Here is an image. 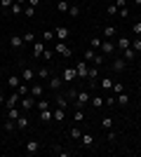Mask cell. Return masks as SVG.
Returning <instances> with one entry per match:
<instances>
[{
	"instance_id": "6da1fadb",
	"label": "cell",
	"mask_w": 141,
	"mask_h": 157,
	"mask_svg": "<svg viewBox=\"0 0 141 157\" xmlns=\"http://www.w3.org/2000/svg\"><path fill=\"white\" fill-rule=\"evenodd\" d=\"M82 59L87 61V63H94V66H101L104 61H106V59H104V52L99 54V49H92V47L85 52V56H82Z\"/></svg>"
},
{
	"instance_id": "7a4b0ae2",
	"label": "cell",
	"mask_w": 141,
	"mask_h": 157,
	"mask_svg": "<svg viewBox=\"0 0 141 157\" xmlns=\"http://www.w3.org/2000/svg\"><path fill=\"white\" fill-rule=\"evenodd\" d=\"M47 87H49L52 92H59L61 87H64V78H59V75H49V80H47Z\"/></svg>"
},
{
	"instance_id": "3957f363",
	"label": "cell",
	"mask_w": 141,
	"mask_h": 157,
	"mask_svg": "<svg viewBox=\"0 0 141 157\" xmlns=\"http://www.w3.org/2000/svg\"><path fill=\"white\" fill-rule=\"evenodd\" d=\"M87 103H89V92H78V96H75L73 105H75V108H85Z\"/></svg>"
},
{
	"instance_id": "277c9868",
	"label": "cell",
	"mask_w": 141,
	"mask_h": 157,
	"mask_svg": "<svg viewBox=\"0 0 141 157\" xmlns=\"http://www.w3.org/2000/svg\"><path fill=\"white\" fill-rule=\"evenodd\" d=\"M61 78H64V82H68V85H71V82L78 78V71H75V66H68V68H64Z\"/></svg>"
},
{
	"instance_id": "5b68a950",
	"label": "cell",
	"mask_w": 141,
	"mask_h": 157,
	"mask_svg": "<svg viewBox=\"0 0 141 157\" xmlns=\"http://www.w3.org/2000/svg\"><path fill=\"white\" fill-rule=\"evenodd\" d=\"M19 103H21V110H24V113H28L31 108H35V98L31 96V94H26V96H21V101H19Z\"/></svg>"
},
{
	"instance_id": "8992f818",
	"label": "cell",
	"mask_w": 141,
	"mask_h": 157,
	"mask_svg": "<svg viewBox=\"0 0 141 157\" xmlns=\"http://www.w3.org/2000/svg\"><path fill=\"white\" fill-rule=\"evenodd\" d=\"M101 52L108 54V56H113V54L118 52V47H115V42H111V40H101Z\"/></svg>"
},
{
	"instance_id": "52a82bcc",
	"label": "cell",
	"mask_w": 141,
	"mask_h": 157,
	"mask_svg": "<svg viewBox=\"0 0 141 157\" xmlns=\"http://www.w3.org/2000/svg\"><path fill=\"white\" fill-rule=\"evenodd\" d=\"M54 52L57 54H61V56H73V49H71V47L66 45V42H57V47H54Z\"/></svg>"
},
{
	"instance_id": "ba28073f",
	"label": "cell",
	"mask_w": 141,
	"mask_h": 157,
	"mask_svg": "<svg viewBox=\"0 0 141 157\" xmlns=\"http://www.w3.org/2000/svg\"><path fill=\"white\" fill-rule=\"evenodd\" d=\"M75 71H78V78L87 80V73H89V66H87V61H85V59H82V61H78V66H75Z\"/></svg>"
},
{
	"instance_id": "9c48e42d",
	"label": "cell",
	"mask_w": 141,
	"mask_h": 157,
	"mask_svg": "<svg viewBox=\"0 0 141 157\" xmlns=\"http://www.w3.org/2000/svg\"><path fill=\"white\" fill-rule=\"evenodd\" d=\"M125 66H127V61L122 59V56H118V59H113V63H111V71H113V73H122V71H125Z\"/></svg>"
},
{
	"instance_id": "30bf717a",
	"label": "cell",
	"mask_w": 141,
	"mask_h": 157,
	"mask_svg": "<svg viewBox=\"0 0 141 157\" xmlns=\"http://www.w3.org/2000/svg\"><path fill=\"white\" fill-rule=\"evenodd\" d=\"M28 94H31V96H33V98H40L42 94H45V87L35 82V85H31V87H28Z\"/></svg>"
},
{
	"instance_id": "8fae6325",
	"label": "cell",
	"mask_w": 141,
	"mask_h": 157,
	"mask_svg": "<svg viewBox=\"0 0 141 157\" xmlns=\"http://www.w3.org/2000/svg\"><path fill=\"white\" fill-rule=\"evenodd\" d=\"M19 101H21V94H19V92H17V94H10V96L5 98V105H7V108H14Z\"/></svg>"
},
{
	"instance_id": "7c38bea8",
	"label": "cell",
	"mask_w": 141,
	"mask_h": 157,
	"mask_svg": "<svg viewBox=\"0 0 141 157\" xmlns=\"http://www.w3.org/2000/svg\"><path fill=\"white\" fill-rule=\"evenodd\" d=\"M28 127V115L26 113H21L19 117H17V131H24Z\"/></svg>"
},
{
	"instance_id": "4fadbf2b",
	"label": "cell",
	"mask_w": 141,
	"mask_h": 157,
	"mask_svg": "<svg viewBox=\"0 0 141 157\" xmlns=\"http://www.w3.org/2000/svg\"><path fill=\"white\" fill-rule=\"evenodd\" d=\"M129 45H132V38H118V40H115V47H118L120 52H125Z\"/></svg>"
},
{
	"instance_id": "5bb4252c",
	"label": "cell",
	"mask_w": 141,
	"mask_h": 157,
	"mask_svg": "<svg viewBox=\"0 0 141 157\" xmlns=\"http://www.w3.org/2000/svg\"><path fill=\"white\" fill-rule=\"evenodd\" d=\"M33 78H35V73L31 71V68H24V71H21V82H28V85H31Z\"/></svg>"
},
{
	"instance_id": "9a60e30c",
	"label": "cell",
	"mask_w": 141,
	"mask_h": 157,
	"mask_svg": "<svg viewBox=\"0 0 141 157\" xmlns=\"http://www.w3.org/2000/svg\"><path fill=\"white\" fill-rule=\"evenodd\" d=\"M38 150H40V143H38V141H26V152L28 155H35Z\"/></svg>"
},
{
	"instance_id": "2e32d148",
	"label": "cell",
	"mask_w": 141,
	"mask_h": 157,
	"mask_svg": "<svg viewBox=\"0 0 141 157\" xmlns=\"http://www.w3.org/2000/svg\"><path fill=\"white\" fill-rule=\"evenodd\" d=\"M52 117H54V122H64L66 120V108H57L52 113Z\"/></svg>"
},
{
	"instance_id": "e0dca14e",
	"label": "cell",
	"mask_w": 141,
	"mask_h": 157,
	"mask_svg": "<svg viewBox=\"0 0 141 157\" xmlns=\"http://www.w3.org/2000/svg\"><path fill=\"white\" fill-rule=\"evenodd\" d=\"M80 136H82V129H80V127H71V129H68V138L80 141Z\"/></svg>"
},
{
	"instance_id": "ac0fdd59",
	"label": "cell",
	"mask_w": 141,
	"mask_h": 157,
	"mask_svg": "<svg viewBox=\"0 0 141 157\" xmlns=\"http://www.w3.org/2000/svg\"><path fill=\"white\" fill-rule=\"evenodd\" d=\"M10 45H12V49H21L26 42H24V38H17V35H12V38H10Z\"/></svg>"
},
{
	"instance_id": "d6986e66",
	"label": "cell",
	"mask_w": 141,
	"mask_h": 157,
	"mask_svg": "<svg viewBox=\"0 0 141 157\" xmlns=\"http://www.w3.org/2000/svg\"><path fill=\"white\" fill-rule=\"evenodd\" d=\"M52 110H49V108H47V110H40V122L42 124H49V122H52Z\"/></svg>"
},
{
	"instance_id": "ffe728a7",
	"label": "cell",
	"mask_w": 141,
	"mask_h": 157,
	"mask_svg": "<svg viewBox=\"0 0 141 157\" xmlns=\"http://www.w3.org/2000/svg\"><path fill=\"white\" fill-rule=\"evenodd\" d=\"M54 35H57V38H59L61 42H64V40L68 38V28H66V26H57V31H54Z\"/></svg>"
},
{
	"instance_id": "44dd1931",
	"label": "cell",
	"mask_w": 141,
	"mask_h": 157,
	"mask_svg": "<svg viewBox=\"0 0 141 157\" xmlns=\"http://www.w3.org/2000/svg\"><path fill=\"white\" fill-rule=\"evenodd\" d=\"M113 82H115L113 78H104V80L99 82V85H101V89H106V92H111V89H113Z\"/></svg>"
},
{
	"instance_id": "7402d4cb",
	"label": "cell",
	"mask_w": 141,
	"mask_h": 157,
	"mask_svg": "<svg viewBox=\"0 0 141 157\" xmlns=\"http://www.w3.org/2000/svg\"><path fill=\"white\" fill-rule=\"evenodd\" d=\"M122 59H125V61H134L136 59V52L132 49V47H127V49L122 52Z\"/></svg>"
},
{
	"instance_id": "603a6c76",
	"label": "cell",
	"mask_w": 141,
	"mask_h": 157,
	"mask_svg": "<svg viewBox=\"0 0 141 157\" xmlns=\"http://www.w3.org/2000/svg\"><path fill=\"white\" fill-rule=\"evenodd\" d=\"M49 75H52V73H49V68H47V66H42L40 71L35 73V78H40V80H49Z\"/></svg>"
},
{
	"instance_id": "cb8c5ba5",
	"label": "cell",
	"mask_w": 141,
	"mask_h": 157,
	"mask_svg": "<svg viewBox=\"0 0 141 157\" xmlns=\"http://www.w3.org/2000/svg\"><path fill=\"white\" fill-rule=\"evenodd\" d=\"M7 85L12 87V89H17V87H19V85H21V75H12V78L7 80Z\"/></svg>"
},
{
	"instance_id": "d4e9b609",
	"label": "cell",
	"mask_w": 141,
	"mask_h": 157,
	"mask_svg": "<svg viewBox=\"0 0 141 157\" xmlns=\"http://www.w3.org/2000/svg\"><path fill=\"white\" fill-rule=\"evenodd\" d=\"M115 101H118V105H127L129 103V96L125 92H122V94H115Z\"/></svg>"
},
{
	"instance_id": "484cf974",
	"label": "cell",
	"mask_w": 141,
	"mask_h": 157,
	"mask_svg": "<svg viewBox=\"0 0 141 157\" xmlns=\"http://www.w3.org/2000/svg\"><path fill=\"white\" fill-rule=\"evenodd\" d=\"M42 52H45V45L42 42H33V56H42Z\"/></svg>"
},
{
	"instance_id": "4316f807",
	"label": "cell",
	"mask_w": 141,
	"mask_h": 157,
	"mask_svg": "<svg viewBox=\"0 0 141 157\" xmlns=\"http://www.w3.org/2000/svg\"><path fill=\"white\" fill-rule=\"evenodd\" d=\"M80 143L82 145H94V136H92V134H82V136H80Z\"/></svg>"
},
{
	"instance_id": "83f0119b",
	"label": "cell",
	"mask_w": 141,
	"mask_h": 157,
	"mask_svg": "<svg viewBox=\"0 0 141 157\" xmlns=\"http://www.w3.org/2000/svg\"><path fill=\"white\" fill-rule=\"evenodd\" d=\"M21 113L17 110V105H14V108H7V120H14V122H17V117H19Z\"/></svg>"
},
{
	"instance_id": "f1b7e54d",
	"label": "cell",
	"mask_w": 141,
	"mask_h": 157,
	"mask_svg": "<svg viewBox=\"0 0 141 157\" xmlns=\"http://www.w3.org/2000/svg\"><path fill=\"white\" fill-rule=\"evenodd\" d=\"M66 105H68L66 94H59V96H57V108H66Z\"/></svg>"
},
{
	"instance_id": "f546056e",
	"label": "cell",
	"mask_w": 141,
	"mask_h": 157,
	"mask_svg": "<svg viewBox=\"0 0 141 157\" xmlns=\"http://www.w3.org/2000/svg\"><path fill=\"white\" fill-rule=\"evenodd\" d=\"M10 12L17 17V14H24V5H19V2H12V7H10Z\"/></svg>"
},
{
	"instance_id": "4dcf8cb0",
	"label": "cell",
	"mask_w": 141,
	"mask_h": 157,
	"mask_svg": "<svg viewBox=\"0 0 141 157\" xmlns=\"http://www.w3.org/2000/svg\"><path fill=\"white\" fill-rule=\"evenodd\" d=\"M92 108H104V96H92Z\"/></svg>"
},
{
	"instance_id": "1f68e13d",
	"label": "cell",
	"mask_w": 141,
	"mask_h": 157,
	"mask_svg": "<svg viewBox=\"0 0 141 157\" xmlns=\"http://www.w3.org/2000/svg\"><path fill=\"white\" fill-rule=\"evenodd\" d=\"M2 129H5V131H17V122H14V120H5Z\"/></svg>"
},
{
	"instance_id": "d6a6232c",
	"label": "cell",
	"mask_w": 141,
	"mask_h": 157,
	"mask_svg": "<svg viewBox=\"0 0 141 157\" xmlns=\"http://www.w3.org/2000/svg\"><path fill=\"white\" fill-rule=\"evenodd\" d=\"M129 47H132L134 52H141V38H139V35H136V38H132V45H129Z\"/></svg>"
},
{
	"instance_id": "836d02e7",
	"label": "cell",
	"mask_w": 141,
	"mask_h": 157,
	"mask_svg": "<svg viewBox=\"0 0 141 157\" xmlns=\"http://www.w3.org/2000/svg\"><path fill=\"white\" fill-rule=\"evenodd\" d=\"M35 108H38V110H47V108H49V101L40 98V101H35Z\"/></svg>"
},
{
	"instance_id": "e575fe53",
	"label": "cell",
	"mask_w": 141,
	"mask_h": 157,
	"mask_svg": "<svg viewBox=\"0 0 141 157\" xmlns=\"http://www.w3.org/2000/svg\"><path fill=\"white\" fill-rule=\"evenodd\" d=\"M68 0H59V2H57V10H59V12H68Z\"/></svg>"
},
{
	"instance_id": "d590c367",
	"label": "cell",
	"mask_w": 141,
	"mask_h": 157,
	"mask_svg": "<svg viewBox=\"0 0 141 157\" xmlns=\"http://www.w3.org/2000/svg\"><path fill=\"white\" fill-rule=\"evenodd\" d=\"M73 120H75V122H82V120H85V113H82V108H75Z\"/></svg>"
},
{
	"instance_id": "8d00e7d4",
	"label": "cell",
	"mask_w": 141,
	"mask_h": 157,
	"mask_svg": "<svg viewBox=\"0 0 141 157\" xmlns=\"http://www.w3.org/2000/svg\"><path fill=\"white\" fill-rule=\"evenodd\" d=\"M111 92L113 94H122L125 92V85H122V82H113V89H111Z\"/></svg>"
},
{
	"instance_id": "74e56055",
	"label": "cell",
	"mask_w": 141,
	"mask_h": 157,
	"mask_svg": "<svg viewBox=\"0 0 141 157\" xmlns=\"http://www.w3.org/2000/svg\"><path fill=\"white\" fill-rule=\"evenodd\" d=\"M115 33H118V31H115V26H106V28H104V35H106V38H108V40L113 38Z\"/></svg>"
},
{
	"instance_id": "f35d334b",
	"label": "cell",
	"mask_w": 141,
	"mask_h": 157,
	"mask_svg": "<svg viewBox=\"0 0 141 157\" xmlns=\"http://www.w3.org/2000/svg\"><path fill=\"white\" fill-rule=\"evenodd\" d=\"M21 38H24V42H26V45H33V40H35V35H33V33H31V31H28V33H24V35H21Z\"/></svg>"
},
{
	"instance_id": "ab89813d",
	"label": "cell",
	"mask_w": 141,
	"mask_h": 157,
	"mask_svg": "<svg viewBox=\"0 0 141 157\" xmlns=\"http://www.w3.org/2000/svg\"><path fill=\"white\" fill-rule=\"evenodd\" d=\"M68 14L71 17H80V5H71L68 7Z\"/></svg>"
},
{
	"instance_id": "60d3db41",
	"label": "cell",
	"mask_w": 141,
	"mask_h": 157,
	"mask_svg": "<svg viewBox=\"0 0 141 157\" xmlns=\"http://www.w3.org/2000/svg\"><path fill=\"white\" fill-rule=\"evenodd\" d=\"M101 127L104 129H113V117H104L101 120Z\"/></svg>"
},
{
	"instance_id": "b9f144b4",
	"label": "cell",
	"mask_w": 141,
	"mask_h": 157,
	"mask_svg": "<svg viewBox=\"0 0 141 157\" xmlns=\"http://www.w3.org/2000/svg\"><path fill=\"white\" fill-rule=\"evenodd\" d=\"M104 105H108V108H113V105H118L115 96H106V98H104Z\"/></svg>"
},
{
	"instance_id": "7bdbcfd3",
	"label": "cell",
	"mask_w": 141,
	"mask_h": 157,
	"mask_svg": "<svg viewBox=\"0 0 141 157\" xmlns=\"http://www.w3.org/2000/svg\"><path fill=\"white\" fill-rule=\"evenodd\" d=\"M89 45L92 49H101V38H89Z\"/></svg>"
},
{
	"instance_id": "ee69618b",
	"label": "cell",
	"mask_w": 141,
	"mask_h": 157,
	"mask_svg": "<svg viewBox=\"0 0 141 157\" xmlns=\"http://www.w3.org/2000/svg\"><path fill=\"white\" fill-rule=\"evenodd\" d=\"M132 33H134V35H141V21H134V24H132Z\"/></svg>"
},
{
	"instance_id": "f6af8a7d",
	"label": "cell",
	"mask_w": 141,
	"mask_h": 157,
	"mask_svg": "<svg viewBox=\"0 0 141 157\" xmlns=\"http://www.w3.org/2000/svg\"><path fill=\"white\" fill-rule=\"evenodd\" d=\"M108 14H111V17H118V14H120V10H118V7L111 2V5H108Z\"/></svg>"
},
{
	"instance_id": "bcb514c9",
	"label": "cell",
	"mask_w": 141,
	"mask_h": 157,
	"mask_svg": "<svg viewBox=\"0 0 141 157\" xmlns=\"http://www.w3.org/2000/svg\"><path fill=\"white\" fill-rule=\"evenodd\" d=\"M54 54H57V52H54V49H45L40 59H47V61H49V59H52V56H54Z\"/></svg>"
},
{
	"instance_id": "7dc6e473",
	"label": "cell",
	"mask_w": 141,
	"mask_h": 157,
	"mask_svg": "<svg viewBox=\"0 0 141 157\" xmlns=\"http://www.w3.org/2000/svg\"><path fill=\"white\" fill-rule=\"evenodd\" d=\"M75 96H78V89H68V92H66V98H68V101H75Z\"/></svg>"
},
{
	"instance_id": "c3c4849f",
	"label": "cell",
	"mask_w": 141,
	"mask_h": 157,
	"mask_svg": "<svg viewBox=\"0 0 141 157\" xmlns=\"http://www.w3.org/2000/svg\"><path fill=\"white\" fill-rule=\"evenodd\" d=\"M12 2H14V0H0V5H2V10H10V7H12Z\"/></svg>"
},
{
	"instance_id": "681fc988",
	"label": "cell",
	"mask_w": 141,
	"mask_h": 157,
	"mask_svg": "<svg viewBox=\"0 0 141 157\" xmlns=\"http://www.w3.org/2000/svg\"><path fill=\"white\" fill-rule=\"evenodd\" d=\"M35 14V7H26V10H24V17H33Z\"/></svg>"
},
{
	"instance_id": "f907efd6",
	"label": "cell",
	"mask_w": 141,
	"mask_h": 157,
	"mask_svg": "<svg viewBox=\"0 0 141 157\" xmlns=\"http://www.w3.org/2000/svg\"><path fill=\"white\" fill-rule=\"evenodd\" d=\"M52 38H57L52 31H45V33H42V40H52Z\"/></svg>"
},
{
	"instance_id": "816d5d0a",
	"label": "cell",
	"mask_w": 141,
	"mask_h": 157,
	"mask_svg": "<svg viewBox=\"0 0 141 157\" xmlns=\"http://www.w3.org/2000/svg\"><path fill=\"white\" fill-rule=\"evenodd\" d=\"M113 5H115V7H118V10H122V7H125V5H127V0H115V2H113Z\"/></svg>"
},
{
	"instance_id": "f5cc1de1",
	"label": "cell",
	"mask_w": 141,
	"mask_h": 157,
	"mask_svg": "<svg viewBox=\"0 0 141 157\" xmlns=\"http://www.w3.org/2000/svg\"><path fill=\"white\" fill-rule=\"evenodd\" d=\"M28 5H31V7H38V5H40V0H28Z\"/></svg>"
},
{
	"instance_id": "db71d44e",
	"label": "cell",
	"mask_w": 141,
	"mask_h": 157,
	"mask_svg": "<svg viewBox=\"0 0 141 157\" xmlns=\"http://www.w3.org/2000/svg\"><path fill=\"white\" fill-rule=\"evenodd\" d=\"M5 98H7V96H5V94H2V92H0V105L5 103Z\"/></svg>"
},
{
	"instance_id": "11a10c76",
	"label": "cell",
	"mask_w": 141,
	"mask_h": 157,
	"mask_svg": "<svg viewBox=\"0 0 141 157\" xmlns=\"http://www.w3.org/2000/svg\"><path fill=\"white\" fill-rule=\"evenodd\" d=\"M14 2H19V5H28V0H14Z\"/></svg>"
},
{
	"instance_id": "9f6ffc18",
	"label": "cell",
	"mask_w": 141,
	"mask_h": 157,
	"mask_svg": "<svg viewBox=\"0 0 141 157\" xmlns=\"http://www.w3.org/2000/svg\"><path fill=\"white\" fill-rule=\"evenodd\" d=\"M132 2H134V5H141V0H132Z\"/></svg>"
},
{
	"instance_id": "6f0895ef",
	"label": "cell",
	"mask_w": 141,
	"mask_h": 157,
	"mask_svg": "<svg viewBox=\"0 0 141 157\" xmlns=\"http://www.w3.org/2000/svg\"><path fill=\"white\" fill-rule=\"evenodd\" d=\"M106 2H108V5H111V2H115V0H106Z\"/></svg>"
},
{
	"instance_id": "680465c9",
	"label": "cell",
	"mask_w": 141,
	"mask_h": 157,
	"mask_svg": "<svg viewBox=\"0 0 141 157\" xmlns=\"http://www.w3.org/2000/svg\"><path fill=\"white\" fill-rule=\"evenodd\" d=\"M0 45H2V35H0Z\"/></svg>"
},
{
	"instance_id": "91938a15",
	"label": "cell",
	"mask_w": 141,
	"mask_h": 157,
	"mask_svg": "<svg viewBox=\"0 0 141 157\" xmlns=\"http://www.w3.org/2000/svg\"><path fill=\"white\" fill-rule=\"evenodd\" d=\"M139 105H141V96H139Z\"/></svg>"
}]
</instances>
